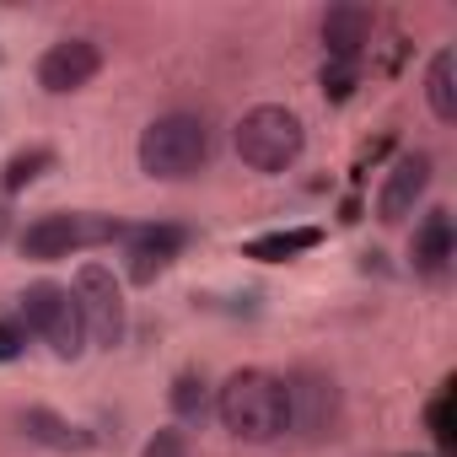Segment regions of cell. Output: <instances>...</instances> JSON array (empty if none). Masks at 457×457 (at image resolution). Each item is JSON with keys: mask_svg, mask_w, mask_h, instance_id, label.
I'll use <instances>...</instances> for the list:
<instances>
[{"mask_svg": "<svg viewBox=\"0 0 457 457\" xmlns=\"http://www.w3.org/2000/svg\"><path fill=\"white\" fill-rule=\"evenodd\" d=\"M425 188H430V156H425V151L398 156V162L387 167V178H382V194H377V220H382V226L409 220V215H414V204L425 199Z\"/></svg>", "mask_w": 457, "mask_h": 457, "instance_id": "cell-8", "label": "cell"}, {"mask_svg": "<svg viewBox=\"0 0 457 457\" xmlns=\"http://www.w3.org/2000/svg\"><path fill=\"white\" fill-rule=\"evenodd\" d=\"M409 259H414V275H425V280H441L446 275V264H452V215L446 210H430L414 226Z\"/></svg>", "mask_w": 457, "mask_h": 457, "instance_id": "cell-12", "label": "cell"}, {"mask_svg": "<svg viewBox=\"0 0 457 457\" xmlns=\"http://www.w3.org/2000/svg\"><path fill=\"white\" fill-rule=\"evenodd\" d=\"M97 71H103V49H97L92 38H60V44H49L44 60H38V87L54 92V97H65V92L92 87Z\"/></svg>", "mask_w": 457, "mask_h": 457, "instance_id": "cell-7", "label": "cell"}, {"mask_svg": "<svg viewBox=\"0 0 457 457\" xmlns=\"http://www.w3.org/2000/svg\"><path fill=\"white\" fill-rule=\"evenodd\" d=\"M425 97H430V113H436L441 124H452V119H457V54H452V49H441V54L430 60Z\"/></svg>", "mask_w": 457, "mask_h": 457, "instance_id": "cell-15", "label": "cell"}, {"mask_svg": "<svg viewBox=\"0 0 457 457\" xmlns=\"http://www.w3.org/2000/svg\"><path fill=\"white\" fill-rule=\"evenodd\" d=\"M44 167H54V151H44V145H33V151H17L12 162H6V172H0V188L6 194H22Z\"/></svg>", "mask_w": 457, "mask_h": 457, "instance_id": "cell-16", "label": "cell"}, {"mask_svg": "<svg viewBox=\"0 0 457 457\" xmlns=\"http://www.w3.org/2000/svg\"><path fill=\"white\" fill-rule=\"evenodd\" d=\"M302 145H307V129L280 103H264V108L243 113V124H237V156L253 172H286V167H296Z\"/></svg>", "mask_w": 457, "mask_h": 457, "instance_id": "cell-3", "label": "cell"}, {"mask_svg": "<svg viewBox=\"0 0 457 457\" xmlns=\"http://www.w3.org/2000/svg\"><path fill=\"white\" fill-rule=\"evenodd\" d=\"M215 414L220 425L232 430L237 441H280L291 430V403H286V382L270 377V371H237V377H226L220 398H215Z\"/></svg>", "mask_w": 457, "mask_h": 457, "instance_id": "cell-1", "label": "cell"}, {"mask_svg": "<svg viewBox=\"0 0 457 457\" xmlns=\"http://www.w3.org/2000/svg\"><path fill=\"white\" fill-rule=\"evenodd\" d=\"M430 425H436V441H441V446H452V398H446V393L430 403Z\"/></svg>", "mask_w": 457, "mask_h": 457, "instance_id": "cell-21", "label": "cell"}, {"mask_svg": "<svg viewBox=\"0 0 457 457\" xmlns=\"http://www.w3.org/2000/svg\"><path fill=\"white\" fill-rule=\"evenodd\" d=\"M22 430H28L33 441L54 446V452H87V446H92V436L76 430L71 420H60L54 409H28V414H22Z\"/></svg>", "mask_w": 457, "mask_h": 457, "instance_id": "cell-14", "label": "cell"}, {"mask_svg": "<svg viewBox=\"0 0 457 457\" xmlns=\"http://www.w3.org/2000/svg\"><path fill=\"white\" fill-rule=\"evenodd\" d=\"M28 350V328L17 318H0V361H17Z\"/></svg>", "mask_w": 457, "mask_h": 457, "instance_id": "cell-19", "label": "cell"}, {"mask_svg": "<svg viewBox=\"0 0 457 457\" xmlns=\"http://www.w3.org/2000/svg\"><path fill=\"white\" fill-rule=\"evenodd\" d=\"M210 162V129L199 113H162L140 135V172L162 183H183Z\"/></svg>", "mask_w": 457, "mask_h": 457, "instance_id": "cell-2", "label": "cell"}, {"mask_svg": "<svg viewBox=\"0 0 457 457\" xmlns=\"http://www.w3.org/2000/svg\"><path fill=\"white\" fill-rule=\"evenodd\" d=\"M113 237H129V226L113 220V215L54 210V215H38L22 232V253L28 259H71V253H87L97 243H113Z\"/></svg>", "mask_w": 457, "mask_h": 457, "instance_id": "cell-4", "label": "cell"}, {"mask_svg": "<svg viewBox=\"0 0 457 457\" xmlns=\"http://www.w3.org/2000/svg\"><path fill=\"white\" fill-rule=\"evenodd\" d=\"M22 328L38 334L60 361H76L87 350V323H81V307H76V296L65 286L44 280V286L22 291Z\"/></svg>", "mask_w": 457, "mask_h": 457, "instance_id": "cell-5", "label": "cell"}, {"mask_svg": "<svg viewBox=\"0 0 457 457\" xmlns=\"http://www.w3.org/2000/svg\"><path fill=\"white\" fill-rule=\"evenodd\" d=\"M76 307H81V323H87V339L97 350H113L124 339V291L113 280V270L103 264H81L76 270Z\"/></svg>", "mask_w": 457, "mask_h": 457, "instance_id": "cell-6", "label": "cell"}, {"mask_svg": "<svg viewBox=\"0 0 457 457\" xmlns=\"http://www.w3.org/2000/svg\"><path fill=\"white\" fill-rule=\"evenodd\" d=\"M318 243H323L318 226H291V232L253 237V243L243 248V259H259V264H286V259H296V253H307V248H318Z\"/></svg>", "mask_w": 457, "mask_h": 457, "instance_id": "cell-13", "label": "cell"}, {"mask_svg": "<svg viewBox=\"0 0 457 457\" xmlns=\"http://www.w3.org/2000/svg\"><path fill=\"white\" fill-rule=\"evenodd\" d=\"M286 403H291V430H302V436H328L334 420H339V393L318 371L291 377L286 382Z\"/></svg>", "mask_w": 457, "mask_h": 457, "instance_id": "cell-9", "label": "cell"}, {"mask_svg": "<svg viewBox=\"0 0 457 457\" xmlns=\"http://www.w3.org/2000/svg\"><path fill=\"white\" fill-rule=\"evenodd\" d=\"M140 457H188V436L183 430H156Z\"/></svg>", "mask_w": 457, "mask_h": 457, "instance_id": "cell-18", "label": "cell"}, {"mask_svg": "<svg viewBox=\"0 0 457 457\" xmlns=\"http://www.w3.org/2000/svg\"><path fill=\"white\" fill-rule=\"evenodd\" d=\"M350 87H355V65L328 60V65H323V92H328V97H350Z\"/></svg>", "mask_w": 457, "mask_h": 457, "instance_id": "cell-20", "label": "cell"}, {"mask_svg": "<svg viewBox=\"0 0 457 457\" xmlns=\"http://www.w3.org/2000/svg\"><path fill=\"white\" fill-rule=\"evenodd\" d=\"M371 12L366 6H328L323 12V49H328V60H339V65H355L361 60V49L371 44Z\"/></svg>", "mask_w": 457, "mask_h": 457, "instance_id": "cell-11", "label": "cell"}, {"mask_svg": "<svg viewBox=\"0 0 457 457\" xmlns=\"http://www.w3.org/2000/svg\"><path fill=\"white\" fill-rule=\"evenodd\" d=\"M183 226H140V232H129V248H124V275L135 286H151L178 253H183Z\"/></svg>", "mask_w": 457, "mask_h": 457, "instance_id": "cell-10", "label": "cell"}, {"mask_svg": "<svg viewBox=\"0 0 457 457\" xmlns=\"http://www.w3.org/2000/svg\"><path fill=\"white\" fill-rule=\"evenodd\" d=\"M172 409H178V414H199V409H204V382H199L194 371H183V377L172 382Z\"/></svg>", "mask_w": 457, "mask_h": 457, "instance_id": "cell-17", "label": "cell"}]
</instances>
